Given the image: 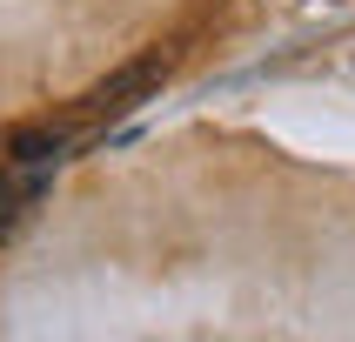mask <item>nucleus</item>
I'll use <instances>...</instances> for the list:
<instances>
[{"label": "nucleus", "mask_w": 355, "mask_h": 342, "mask_svg": "<svg viewBox=\"0 0 355 342\" xmlns=\"http://www.w3.org/2000/svg\"><path fill=\"white\" fill-rule=\"evenodd\" d=\"M47 168H54V161H14V168L0 175V235L47 195Z\"/></svg>", "instance_id": "nucleus-1"}]
</instances>
